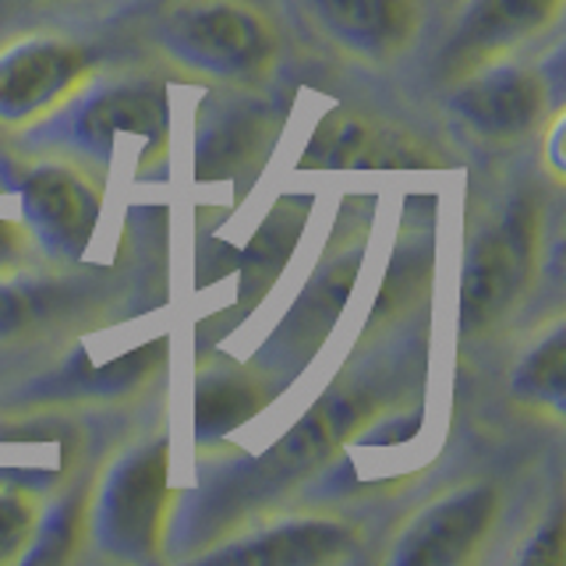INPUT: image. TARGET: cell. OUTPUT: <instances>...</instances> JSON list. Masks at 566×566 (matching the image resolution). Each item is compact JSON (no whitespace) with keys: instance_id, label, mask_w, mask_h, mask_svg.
<instances>
[{"instance_id":"cell-16","label":"cell","mask_w":566,"mask_h":566,"mask_svg":"<svg viewBox=\"0 0 566 566\" xmlns=\"http://www.w3.org/2000/svg\"><path fill=\"white\" fill-rule=\"evenodd\" d=\"M35 531V510L14 492H0V563L18 559Z\"/></svg>"},{"instance_id":"cell-8","label":"cell","mask_w":566,"mask_h":566,"mask_svg":"<svg viewBox=\"0 0 566 566\" xmlns=\"http://www.w3.org/2000/svg\"><path fill=\"white\" fill-rule=\"evenodd\" d=\"M432 156L415 138L354 111H329L305 146L301 170H418Z\"/></svg>"},{"instance_id":"cell-9","label":"cell","mask_w":566,"mask_h":566,"mask_svg":"<svg viewBox=\"0 0 566 566\" xmlns=\"http://www.w3.org/2000/svg\"><path fill=\"white\" fill-rule=\"evenodd\" d=\"M450 106L474 135L510 138L527 132L545 106L542 78L524 67H492L457 88Z\"/></svg>"},{"instance_id":"cell-5","label":"cell","mask_w":566,"mask_h":566,"mask_svg":"<svg viewBox=\"0 0 566 566\" xmlns=\"http://www.w3.org/2000/svg\"><path fill=\"white\" fill-rule=\"evenodd\" d=\"M25 223L50 255L82 259L99 220V191L64 164H35L18 181Z\"/></svg>"},{"instance_id":"cell-7","label":"cell","mask_w":566,"mask_h":566,"mask_svg":"<svg viewBox=\"0 0 566 566\" xmlns=\"http://www.w3.org/2000/svg\"><path fill=\"white\" fill-rule=\"evenodd\" d=\"M495 517V492L489 485H471L453 495H442L439 503L421 510L403 527L389 563L397 566H457L464 563L474 545L485 538Z\"/></svg>"},{"instance_id":"cell-1","label":"cell","mask_w":566,"mask_h":566,"mask_svg":"<svg viewBox=\"0 0 566 566\" xmlns=\"http://www.w3.org/2000/svg\"><path fill=\"white\" fill-rule=\"evenodd\" d=\"M159 43L191 71L244 82L259 78L276 57V32L241 0H195L174 8L159 25Z\"/></svg>"},{"instance_id":"cell-14","label":"cell","mask_w":566,"mask_h":566,"mask_svg":"<svg viewBox=\"0 0 566 566\" xmlns=\"http://www.w3.org/2000/svg\"><path fill=\"white\" fill-rule=\"evenodd\" d=\"M513 394L563 415L566 407V329L556 326L513 371Z\"/></svg>"},{"instance_id":"cell-18","label":"cell","mask_w":566,"mask_h":566,"mask_svg":"<svg viewBox=\"0 0 566 566\" xmlns=\"http://www.w3.org/2000/svg\"><path fill=\"white\" fill-rule=\"evenodd\" d=\"M159 358H164V344H149V347H142V350H132L128 358H120L114 365H106L99 376L93 379L99 389H128L135 382H142L149 376V371L159 365Z\"/></svg>"},{"instance_id":"cell-15","label":"cell","mask_w":566,"mask_h":566,"mask_svg":"<svg viewBox=\"0 0 566 566\" xmlns=\"http://www.w3.org/2000/svg\"><path fill=\"white\" fill-rule=\"evenodd\" d=\"M255 135L259 128L252 111H230L227 120L209 128L202 138V156H199L202 174H227L230 167H238V159L252 149Z\"/></svg>"},{"instance_id":"cell-3","label":"cell","mask_w":566,"mask_h":566,"mask_svg":"<svg viewBox=\"0 0 566 566\" xmlns=\"http://www.w3.org/2000/svg\"><path fill=\"white\" fill-rule=\"evenodd\" d=\"M170 500V457L164 442L135 450L106 474L96 503V538L117 559H149Z\"/></svg>"},{"instance_id":"cell-21","label":"cell","mask_w":566,"mask_h":566,"mask_svg":"<svg viewBox=\"0 0 566 566\" xmlns=\"http://www.w3.org/2000/svg\"><path fill=\"white\" fill-rule=\"evenodd\" d=\"M559 142H563V124H556L553 138H548V156H553V170L563 174V156H559Z\"/></svg>"},{"instance_id":"cell-19","label":"cell","mask_w":566,"mask_h":566,"mask_svg":"<svg viewBox=\"0 0 566 566\" xmlns=\"http://www.w3.org/2000/svg\"><path fill=\"white\" fill-rule=\"evenodd\" d=\"M559 559H563V517L556 513V517L535 535V542L524 548L521 563L535 566V563H559Z\"/></svg>"},{"instance_id":"cell-12","label":"cell","mask_w":566,"mask_h":566,"mask_svg":"<svg viewBox=\"0 0 566 566\" xmlns=\"http://www.w3.org/2000/svg\"><path fill=\"white\" fill-rule=\"evenodd\" d=\"M350 548V531L336 521H291L206 556V563L241 566H315L333 563Z\"/></svg>"},{"instance_id":"cell-22","label":"cell","mask_w":566,"mask_h":566,"mask_svg":"<svg viewBox=\"0 0 566 566\" xmlns=\"http://www.w3.org/2000/svg\"><path fill=\"white\" fill-rule=\"evenodd\" d=\"M0 312H18V297L0 287Z\"/></svg>"},{"instance_id":"cell-10","label":"cell","mask_w":566,"mask_h":566,"mask_svg":"<svg viewBox=\"0 0 566 566\" xmlns=\"http://www.w3.org/2000/svg\"><path fill=\"white\" fill-rule=\"evenodd\" d=\"M312 11L336 43L368 61L394 57L418 29V0H312Z\"/></svg>"},{"instance_id":"cell-17","label":"cell","mask_w":566,"mask_h":566,"mask_svg":"<svg viewBox=\"0 0 566 566\" xmlns=\"http://www.w3.org/2000/svg\"><path fill=\"white\" fill-rule=\"evenodd\" d=\"M35 545L25 548V563H57L67 556V545L71 535H75V506L64 503V506H53L50 517L40 524V531H32Z\"/></svg>"},{"instance_id":"cell-11","label":"cell","mask_w":566,"mask_h":566,"mask_svg":"<svg viewBox=\"0 0 566 566\" xmlns=\"http://www.w3.org/2000/svg\"><path fill=\"white\" fill-rule=\"evenodd\" d=\"M559 0H471L450 43V64H471L500 53L548 25Z\"/></svg>"},{"instance_id":"cell-13","label":"cell","mask_w":566,"mask_h":566,"mask_svg":"<svg viewBox=\"0 0 566 566\" xmlns=\"http://www.w3.org/2000/svg\"><path fill=\"white\" fill-rule=\"evenodd\" d=\"M262 389L238 376H212L199 382L195 394V432L202 439H217L241 429L262 407Z\"/></svg>"},{"instance_id":"cell-4","label":"cell","mask_w":566,"mask_h":566,"mask_svg":"<svg viewBox=\"0 0 566 566\" xmlns=\"http://www.w3.org/2000/svg\"><path fill=\"white\" fill-rule=\"evenodd\" d=\"M170 106L164 85L156 82H120L96 88L78 99L75 111L67 114L64 132L71 146H78L85 156L111 164L120 153V138L142 142V149L156 153L167 138Z\"/></svg>"},{"instance_id":"cell-2","label":"cell","mask_w":566,"mask_h":566,"mask_svg":"<svg viewBox=\"0 0 566 566\" xmlns=\"http://www.w3.org/2000/svg\"><path fill=\"white\" fill-rule=\"evenodd\" d=\"M538 217L531 202H513L485 234H478L460 276V326L485 329L513 308L535 265Z\"/></svg>"},{"instance_id":"cell-20","label":"cell","mask_w":566,"mask_h":566,"mask_svg":"<svg viewBox=\"0 0 566 566\" xmlns=\"http://www.w3.org/2000/svg\"><path fill=\"white\" fill-rule=\"evenodd\" d=\"M22 248H25L22 230H18L14 223H8V220H0V273L11 270V265H18V259H22Z\"/></svg>"},{"instance_id":"cell-6","label":"cell","mask_w":566,"mask_h":566,"mask_svg":"<svg viewBox=\"0 0 566 566\" xmlns=\"http://www.w3.org/2000/svg\"><path fill=\"white\" fill-rule=\"evenodd\" d=\"M88 71V53L67 40H22L0 53V124H25L61 103Z\"/></svg>"}]
</instances>
